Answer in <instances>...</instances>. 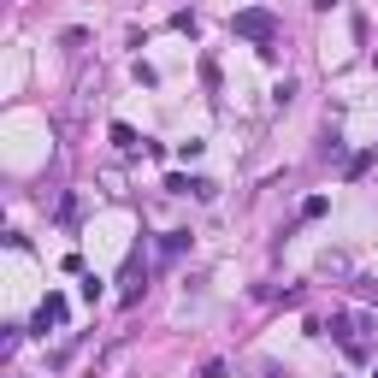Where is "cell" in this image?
Segmentation results:
<instances>
[{"instance_id":"cell-1","label":"cell","mask_w":378,"mask_h":378,"mask_svg":"<svg viewBox=\"0 0 378 378\" xmlns=\"http://www.w3.org/2000/svg\"><path fill=\"white\" fill-rule=\"evenodd\" d=\"M231 30H237L242 42H254L260 54H266V47L278 42V30H284V24H278V12H266V6H242L237 18H231Z\"/></svg>"},{"instance_id":"cell-2","label":"cell","mask_w":378,"mask_h":378,"mask_svg":"<svg viewBox=\"0 0 378 378\" xmlns=\"http://www.w3.org/2000/svg\"><path fill=\"white\" fill-rule=\"evenodd\" d=\"M65 319H71V307H65V295H59V290H47V295H42V307H36V331L47 337V331H59Z\"/></svg>"},{"instance_id":"cell-3","label":"cell","mask_w":378,"mask_h":378,"mask_svg":"<svg viewBox=\"0 0 378 378\" xmlns=\"http://www.w3.org/2000/svg\"><path fill=\"white\" fill-rule=\"evenodd\" d=\"M112 142H119L124 154H136V148H148V142H136V130H130V124H112Z\"/></svg>"}]
</instances>
